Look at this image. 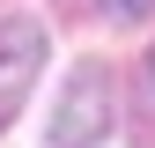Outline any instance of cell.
Instances as JSON below:
<instances>
[{
    "mask_svg": "<svg viewBox=\"0 0 155 148\" xmlns=\"http://www.w3.org/2000/svg\"><path fill=\"white\" fill-rule=\"evenodd\" d=\"M37 74H45V22H37V15H8V22H0V133H8L15 111L30 104Z\"/></svg>",
    "mask_w": 155,
    "mask_h": 148,
    "instance_id": "2",
    "label": "cell"
},
{
    "mask_svg": "<svg viewBox=\"0 0 155 148\" xmlns=\"http://www.w3.org/2000/svg\"><path fill=\"white\" fill-rule=\"evenodd\" d=\"M148 82H155V52H148Z\"/></svg>",
    "mask_w": 155,
    "mask_h": 148,
    "instance_id": "4",
    "label": "cell"
},
{
    "mask_svg": "<svg viewBox=\"0 0 155 148\" xmlns=\"http://www.w3.org/2000/svg\"><path fill=\"white\" fill-rule=\"evenodd\" d=\"M104 133H111V67L81 59L52 104V148H96Z\"/></svg>",
    "mask_w": 155,
    "mask_h": 148,
    "instance_id": "1",
    "label": "cell"
},
{
    "mask_svg": "<svg viewBox=\"0 0 155 148\" xmlns=\"http://www.w3.org/2000/svg\"><path fill=\"white\" fill-rule=\"evenodd\" d=\"M104 8H111V15H118V22H140V15L155 8V0H104Z\"/></svg>",
    "mask_w": 155,
    "mask_h": 148,
    "instance_id": "3",
    "label": "cell"
}]
</instances>
